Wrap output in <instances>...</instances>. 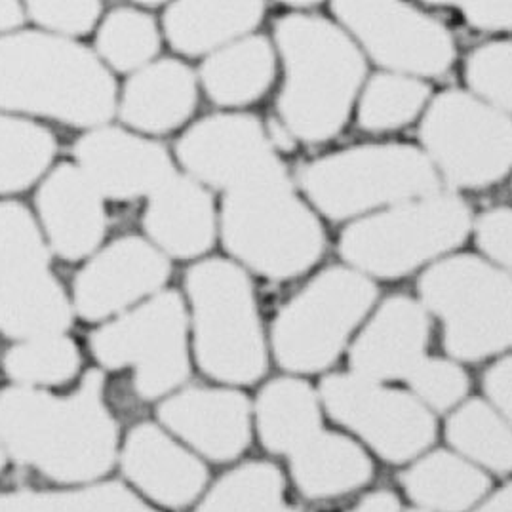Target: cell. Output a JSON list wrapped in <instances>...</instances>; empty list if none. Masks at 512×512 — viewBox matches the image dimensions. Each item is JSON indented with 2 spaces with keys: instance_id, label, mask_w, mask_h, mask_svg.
<instances>
[{
  "instance_id": "obj_15",
  "label": "cell",
  "mask_w": 512,
  "mask_h": 512,
  "mask_svg": "<svg viewBox=\"0 0 512 512\" xmlns=\"http://www.w3.org/2000/svg\"><path fill=\"white\" fill-rule=\"evenodd\" d=\"M170 275V259L147 238H115L75 276V311L88 322L119 315L139 299L158 294Z\"/></svg>"
},
{
  "instance_id": "obj_3",
  "label": "cell",
  "mask_w": 512,
  "mask_h": 512,
  "mask_svg": "<svg viewBox=\"0 0 512 512\" xmlns=\"http://www.w3.org/2000/svg\"><path fill=\"white\" fill-rule=\"evenodd\" d=\"M119 107V90L98 54L39 31L0 35V109L94 130Z\"/></svg>"
},
{
  "instance_id": "obj_11",
  "label": "cell",
  "mask_w": 512,
  "mask_h": 512,
  "mask_svg": "<svg viewBox=\"0 0 512 512\" xmlns=\"http://www.w3.org/2000/svg\"><path fill=\"white\" fill-rule=\"evenodd\" d=\"M189 318L183 297L162 290L138 309L115 318L90 335V349L107 370H134V389L155 400L187 379Z\"/></svg>"
},
{
  "instance_id": "obj_19",
  "label": "cell",
  "mask_w": 512,
  "mask_h": 512,
  "mask_svg": "<svg viewBox=\"0 0 512 512\" xmlns=\"http://www.w3.org/2000/svg\"><path fill=\"white\" fill-rule=\"evenodd\" d=\"M158 417L170 431L214 461L235 459L252 438V406L238 391L191 387L166 398Z\"/></svg>"
},
{
  "instance_id": "obj_14",
  "label": "cell",
  "mask_w": 512,
  "mask_h": 512,
  "mask_svg": "<svg viewBox=\"0 0 512 512\" xmlns=\"http://www.w3.org/2000/svg\"><path fill=\"white\" fill-rule=\"evenodd\" d=\"M176 158L185 176L221 193L286 168L267 139L263 120L250 113L197 120L176 141Z\"/></svg>"
},
{
  "instance_id": "obj_18",
  "label": "cell",
  "mask_w": 512,
  "mask_h": 512,
  "mask_svg": "<svg viewBox=\"0 0 512 512\" xmlns=\"http://www.w3.org/2000/svg\"><path fill=\"white\" fill-rule=\"evenodd\" d=\"M37 210L50 250L61 259L94 256L107 235L105 198L73 162H61L40 183Z\"/></svg>"
},
{
  "instance_id": "obj_32",
  "label": "cell",
  "mask_w": 512,
  "mask_h": 512,
  "mask_svg": "<svg viewBox=\"0 0 512 512\" xmlns=\"http://www.w3.org/2000/svg\"><path fill=\"white\" fill-rule=\"evenodd\" d=\"M160 29L151 14L136 8L111 10L98 27V58L107 67L134 75L160 52Z\"/></svg>"
},
{
  "instance_id": "obj_42",
  "label": "cell",
  "mask_w": 512,
  "mask_h": 512,
  "mask_svg": "<svg viewBox=\"0 0 512 512\" xmlns=\"http://www.w3.org/2000/svg\"><path fill=\"white\" fill-rule=\"evenodd\" d=\"M484 393L490 400V406L507 421L512 415V362L511 356H503L486 370L484 374Z\"/></svg>"
},
{
  "instance_id": "obj_9",
  "label": "cell",
  "mask_w": 512,
  "mask_h": 512,
  "mask_svg": "<svg viewBox=\"0 0 512 512\" xmlns=\"http://www.w3.org/2000/svg\"><path fill=\"white\" fill-rule=\"evenodd\" d=\"M379 296L372 278L347 265L318 271L276 315L271 343L280 368L316 374L341 355Z\"/></svg>"
},
{
  "instance_id": "obj_36",
  "label": "cell",
  "mask_w": 512,
  "mask_h": 512,
  "mask_svg": "<svg viewBox=\"0 0 512 512\" xmlns=\"http://www.w3.org/2000/svg\"><path fill=\"white\" fill-rule=\"evenodd\" d=\"M469 94L505 115L512 109V42L490 40L467 56L463 67Z\"/></svg>"
},
{
  "instance_id": "obj_34",
  "label": "cell",
  "mask_w": 512,
  "mask_h": 512,
  "mask_svg": "<svg viewBox=\"0 0 512 512\" xmlns=\"http://www.w3.org/2000/svg\"><path fill=\"white\" fill-rule=\"evenodd\" d=\"M4 370L21 387L63 385L79 374V347L65 334L23 339L4 355Z\"/></svg>"
},
{
  "instance_id": "obj_24",
  "label": "cell",
  "mask_w": 512,
  "mask_h": 512,
  "mask_svg": "<svg viewBox=\"0 0 512 512\" xmlns=\"http://www.w3.org/2000/svg\"><path fill=\"white\" fill-rule=\"evenodd\" d=\"M73 309L50 269L0 265V332L16 339L65 334Z\"/></svg>"
},
{
  "instance_id": "obj_31",
  "label": "cell",
  "mask_w": 512,
  "mask_h": 512,
  "mask_svg": "<svg viewBox=\"0 0 512 512\" xmlns=\"http://www.w3.org/2000/svg\"><path fill=\"white\" fill-rule=\"evenodd\" d=\"M446 436L457 452L495 473H509L512 438L507 419L484 400H469L453 412Z\"/></svg>"
},
{
  "instance_id": "obj_43",
  "label": "cell",
  "mask_w": 512,
  "mask_h": 512,
  "mask_svg": "<svg viewBox=\"0 0 512 512\" xmlns=\"http://www.w3.org/2000/svg\"><path fill=\"white\" fill-rule=\"evenodd\" d=\"M263 126H265L267 139H269V143H271V147H273V151H275L278 157L296 153L299 143H297V139L290 134V130L280 120L276 119V117H269V119L263 122Z\"/></svg>"
},
{
  "instance_id": "obj_20",
  "label": "cell",
  "mask_w": 512,
  "mask_h": 512,
  "mask_svg": "<svg viewBox=\"0 0 512 512\" xmlns=\"http://www.w3.org/2000/svg\"><path fill=\"white\" fill-rule=\"evenodd\" d=\"M141 223L147 240L168 259H198L216 244L217 208L212 193L179 172L147 197Z\"/></svg>"
},
{
  "instance_id": "obj_22",
  "label": "cell",
  "mask_w": 512,
  "mask_h": 512,
  "mask_svg": "<svg viewBox=\"0 0 512 512\" xmlns=\"http://www.w3.org/2000/svg\"><path fill=\"white\" fill-rule=\"evenodd\" d=\"M122 467L139 490L172 509L195 501L208 480L197 457L185 452L153 423H141L128 434Z\"/></svg>"
},
{
  "instance_id": "obj_7",
  "label": "cell",
  "mask_w": 512,
  "mask_h": 512,
  "mask_svg": "<svg viewBox=\"0 0 512 512\" xmlns=\"http://www.w3.org/2000/svg\"><path fill=\"white\" fill-rule=\"evenodd\" d=\"M185 290L202 372L231 385L256 383L267 370V345L250 273L233 259L206 257L189 267Z\"/></svg>"
},
{
  "instance_id": "obj_1",
  "label": "cell",
  "mask_w": 512,
  "mask_h": 512,
  "mask_svg": "<svg viewBox=\"0 0 512 512\" xmlns=\"http://www.w3.org/2000/svg\"><path fill=\"white\" fill-rule=\"evenodd\" d=\"M273 44L284 73L276 119L297 143L322 145L337 138L368 77L362 50L343 27L309 10L280 16Z\"/></svg>"
},
{
  "instance_id": "obj_41",
  "label": "cell",
  "mask_w": 512,
  "mask_h": 512,
  "mask_svg": "<svg viewBox=\"0 0 512 512\" xmlns=\"http://www.w3.org/2000/svg\"><path fill=\"white\" fill-rule=\"evenodd\" d=\"M463 21L482 33H503L511 31V0H467L453 4Z\"/></svg>"
},
{
  "instance_id": "obj_10",
  "label": "cell",
  "mask_w": 512,
  "mask_h": 512,
  "mask_svg": "<svg viewBox=\"0 0 512 512\" xmlns=\"http://www.w3.org/2000/svg\"><path fill=\"white\" fill-rule=\"evenodd\" d=\"M419 149L450 193L482 191L509 176L512 120L465 90L436 94L419 119Z\"/></svg>"
},
{
  "instance_id": "obj_23",
  "label": "cell",
  "mask_w": 512,
  "mask_h": 512,
  "mask_svg": "<svg viewBox=\"0 0 512 512\" xmlns=\"http://www.w3.org/2000/svg\"><path fill=\"white\" fill-rule=\"evenodd\" d=\"M267 6L259 0H179L166 6L162 33L185 58H208L223 46L256 33Z\"/></svg>"
},
{
  "instance_id": "obj_17",
  "label": "cell",
  "mask_w": 512,
  "mask_h": 512,
  "mask_svg": "<svg viewBox=\"0 0 512 512\" xmlns=\"http://www.w3.org/2000/svg\"><path fill=\"white\" fill-rule=\"evenodd\" d=\"M429 334V313L419 299L387 297L351 347V374L377 383L406 379L427 356Z\"/></svg>"
},
{
  "instance_id": "obj_38",
  "label": "cell",
  "mask_w": 512,
  "mask_h": 512,
  "mask_svg": "<svg viewBox=\"0 0 512 512\" xmlns=\"http://www.w3.org/2000/svg\"><path fill=\"white\" fill-rule=\"evenodd\" d=\"M406 381L415 398L436 412H446L461 404L471 387L469 375L457 362L431 356H425Z\"/></svg>"
},
{
  "instance_id": "obj_25",
  "label": "cell",
  "mask_w": 512,
  "mask_h": 512,
  "mask_svg": "<svg viewBox=\"0 0 512 512\" xmlns=\"http://www.w3.org/2000/svg\"><path fill=\"white\" fill-rule=\"evenodd\" d=\"M278 71L273 40L252 33L235 40L208 58L198 71V84L219 107L240 109L263 98Z\"/></svg>"
},
{
  "instance_id": "obj_44",
  "label": "cell",
  "mask_w": 512,
  "mask_h": 512,
  "mask_svg": "<svg viewBox=\"0 0 512 512\" xmlns=\"http://www.w3.org/2000/svg\"><path fill=\"white\" fill-rule=\"evenodd\" d=\"M351 512H400L398 499L391 492H375L360 501Z\"/></svg>"
},
{
  "instance_id": "obj_45",
  "label": "cell",
  "mask_w": 512,
  "mask_h": 512,
  "mask_svg": "<svg viewBox=\"0 0 512 512\" xmlns=\"http://www.w3.org/2000/svg\"><path fill=\"white\" fill-rule=\"evenodd\" d=\"M23 23V10L20 2L0 0V35L14 33Z\"/></svg>"
},
{
  "instance_id": "obj_13",
  "label": "cell",
  "mask_w": 512,
  "mask_h": 512,
  "mask_svg": "<svg viewBox=\"0 0 512 512\" xmlns=\"http://www.w3.org/2000/svg\"><path fill=\"white\" fill-rule=\"evenodd\" d=\"M318 398L332 419L391 463L410 461L434 442L433 414L412 393L355 374H332L322 379Z\"/></svg>"
},
{
  "instance_id": "obj_35",
  "label": "cell",
  "mask_w": 512,
  "mask_h": 512,
  "mask_svg": "<svg viewBox=\"0 0 512 512\" xmlns=\"http://www.w3.org/2000/svg\"><path fill=\"white\" fill-rule=\"evenodd\" d=\"M0 512H155L120 484L75 493H0Z\"/></svg>"
},
{
  "instance_id": "obj_16",
  "label": "cell",
  "mask_w": 512,
  "mask_h": 512,
  "mask_svg": "<svg viewBox=\"0 0 512 512\" xmlns=\"http://www.w3.org/2000/svg\"><path fill=\"white\" fill-rule=\"evenodd\" d=\"M75 164L105 200L147 198L178 174L170 153L117 126L88 130L73 145Z\"/></svg>"
},
{
  "instance_id": "obj_26",
  "label": "cell",
  "mask_w": 512,
  "mask_h": 512,
  "mask_svg": "<svg viewBox=\"0 0 512 512\" xmlns=\"http://www.w3.org/2000/svg\"><path fill=\"white\" fill-rule=\"evenodd\" d=\"M288 457L296 486L309 499L355 492L374 473L370 457L356 442L324 427Z\"/></svg>"
},
{
  "instance_id": "obj_39",
  "label": "cell",
  "mask_w": 512,
  "mask_h": 512,
  "mask_svg": "<svg viewBox=\"0 0 512 512\" xmlns=\"http://www.w3.org/2000/svg\"><path fill=\"white\" fill-rule=\"evenodd\" d=\"M27 14L46 33L71 39L96 29L103 6L96 0H31L27 2Z\"/></svg>"
},
{
  "instance_id": "obj_2",
  "label": "cell",
  "mask_w": 512,
  "mask_h": 512,
  "mask_svg": "<svg viewBox=\"0 0 512 512\" xmlns=\"http://www.w3.org/2000/svg\"><path fill=\"white\" fill-rule=\"evenodd\" d=\"M0 440L18 463L58 482L107 473L117 452V423L103 402V375L88 372L69 396L12 387L0 394Z\"/></svg>"
},
{
  "instance_id": "obj_33",
  "label": "cell",
  "mask_w": 512,
  "mask_h": 512,
  "mask_svg": "<svg viewBox=\"0 0 512 512\" xmlns=\"http://www.w3.org/2000/svg\"><path fill=\"white\" fill-rule=\"evenodd\" d=\"M197 512H297L284 499V478L269 463H246L225 474Z\"/></svg>"
},
{
  "instance_id": "obj_8",
  "label": "cell",
  "mask_w": 512,
  "mask_h": 512,
  "mask_svg": "<svg viewBox=\"0 0 512 512\" xmlns=\"http://www.w3.org/2000/svg\"><path fill=\"white\" fill-rule=\"evenodd\" d=\"M419 303L444 326V347L455 360L480 362L509 349L512 278L476 254H450L417 280Z\"/></svg>"
},
{
  "instance_id": "obj_29",
  "label": "cell",
  "mask_w": 512,
  "mask_h": 512,
  "mask_svg": "<svg viewBox=\"0 0 512 512\" xmlns=\"http://www.w3.org/2000/svg\"><path fill=\"white\" fill-rule=\"evenodd\" d=\"M433 98L427 80L379 71L364 82L355 105L356 126L372 136L402 130L421 119Z\"/></svg>"
},
{
  "instance_id": "obj_28",
  "label": "cell",
  "mask_w": 512,
  "mask_h": 512,
  "mask_svg": "<svg viewBox=\"0 0 512 512\" xmlns=\"http://www.w3.org/2000/svg\"><path fill=\"white\" fill-rule=\"evenodd\" d=\"M400 482L419 505L438 512L467 511L490 488L486 474L450 452L423 457Z\"/></svg>"
},
{
  "instance_id": "obj_48",
  "label": "cell",
  "mask_w": 512,
  "mask_h": 512,
  "mask_svg": "<svg viewBox=\"0 0 512 512\" xmlns=\"http://www.w3.org/2000/svg\"><path fill=\"white\" fill-rule=\"evenodd\" d=\"M412 512H427V511H412Z\"/></svg>"
},
{
  "instance_id": "obj_40",
  "label": "cell",
  "mask_w": 512,
  "mask_h": 512,
  "mask_svg": "<svg viewBox=\"0 0 512 512\" xmlns=\"http://www.w3.org/2000/svg\"><path fill=\"white\" fill-rule=\"evenodd\" d=\"M471 235L480 257L503 271L512 267V210L495 206L473 219Z\"/></svg>"
},
{
  "instance_id": "obj_21",
  "label": "cell",
  "mask_w": 512,
  "mask_h": 512,
  "mask_svg": "<svg viewBox=\"0 0 512 512\" xmlns=\"http://www.w3.org/2000/svg\"><path fill=\"white\" fill-rule=\"evenodd\" d=\"M197 105V73L183 61L164 58L149 63L128 79L117 113L128 128L160 136L189 122Z\"/></svg>"
},
{
  "instance_id": "obj_46",
  "label": "cell",
  "mask_w": 512,
  "mask_h": 512,
  "mask_svg": "<svg viewBox=\"0 0 512 512\" xmlns=\"http://www.w3.org/2000/svg\"><path fill=\"white\" fill-rule=\"evenodd\" d=\"M511 505V488H505V490L495 493L492 499H490L484 507H480L476 512H512Z\"/></svg>"
},
{
  "instance_id": "obj_27",
  "label": "cell",
  "mask_w": 512,
  "mask_h": 512,
  "mask_svg": "<svg viewBox=\"0 0 512 512\" xmlns=\"http://www.w3.org/2000/svg\"><path fill=\"white\" fill-rule=\"evenodd\" d=\"M256 419L263 446L290 455L322 429L320 398L305 379L278 377L257 396Z\"/></svg>"
},
{
  "instance_id": "obj_47",
  "label": "cell",
  "mask_w": 512,
  "mask_h": 512,
  "mask_svg": "<svg viewBox=\"0 0 512 512\" xmlns=\"http://www.w3.org/2000/svg\"><path fill=\"white\" fill-rule=\"evenodd\" d=\"M4 463H6V448H4V444L0 440V471L4 469Z\"/></svg>"
},
{
  "instance_id": "obj_6",
  "label": "cell",
  "mask_w": 512,
  "mask_h": 512,
  "mask_svg": "<svg viewBox=\"0 0 512 512\" xmlns=\"http://www.w3.org/2000/svg\"><path fill=\"white\" fill-rule=\"evenodd\" d=\"M473 210L457 193L440 191L351 221L337 250L368 278L396 280L450 256L471 237Z\"/></svg>"
},
{
  "instance_id": "obj_12",
  "label": "cell",
  "mask_w": 512,
  "mask_h": 512,
  "mask_svg": "<svg viewBox=\"0 0 512 512\" xmlns=\"http://www.w3.org/2000/svg\"><path fill=\"white\" fill-rule=\"evenodd\" d=\"M335 23L383 71L419 80L440 79L457 60L452 33L440 20L406 2L335 0Z\"/></svg>"
},
{
  "instance_id": "obj_37",
  "label": "cell",
  "mask_w": 512,
  "mask_h": 512,
  "mask_svg": "<svg viewBox=\"0 0 512 512\" xmlns=\"http://www.w3.org/2000/svg\"><path fill=\"white\" fill-rule=\"evenodd\" d=\"M50 252L31 210L16 200H0V265L50 269Z\"/></svg>"
},
{
  "instance_id": "obj_30",
  "label": "cell",
  "mask_w": 512,
  "mask_h": 512,
  "mask_svg": "<svg viewBox=\"0 0 512 512\" xmlns=\"http://www.w3.org/2000/svg\"><path fill=\"white\" fill-rule=\"evenodd\" d=\"M56 157V139L31 120L0 115V195L37 183Z\"/></svg>"
},
{
  "instance_id": "obj_4",
  "label": "cell",
  "mask_w": 512,
  "mask_h": 512,
  "mask_svg": "<svg viewBox=\"0 0 512 512\" xmlns=\"http://www.w3.org/2000/svg\"><path fill=\"white\" fill-rule=\"evenodd\" d=\"M217 235L246 273L276 282L315 269L328 244L320 217L297 191L288 166L225 191Z\"/></svg>"
},
{
  "instance_id": "obj_5",
  "label": "cell",
  "mask_w": 512,
  "mask_h": 512,
  "mask_svg": "<svg viewBox=\"0 0 512 512\" xmlns=\"http://www.w3.org/2000/svg\"><path fill=\"white\" fill-rule=\"evenodd\" d=\"M294 183L318 216L335 223L446 191L429 158L410 143L339 149L301 164Z\"/></svg>"
}]
</instances>
